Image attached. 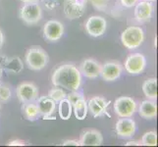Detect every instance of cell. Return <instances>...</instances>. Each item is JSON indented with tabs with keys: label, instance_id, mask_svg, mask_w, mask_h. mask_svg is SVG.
Listing matches in <instances>:
<instances>
[{
	"label": "cell",
	"instance_id": "cell-1",
	"mask_svg": "<svg viewBox=\"0 0 158 147\" xmlns=\"http://www.w3.org/2000/svg\"><path fill=\"white\" fill-rule=\"evenodd\" d=\"M51 83L54 86L69 91L78 90L81 84V74L74 64H63L53 72Z\"/></svg>",
	"mask_w": 158,
	"mask_h": 147
},
{
	"label": "cell",
	"instance_id": "cell-2",
	"mask_svg": "<svg viewBox=\"0 0 158 147\" xmlns=\"http://www.w3.org/2000/svg\"><path fill=\"white\" fill-rule=\"evenodd\" d=\"M25 60L27 66L30 70L40 71L47 66L49 57H48L46 51L41 46L34 45L27 50Z\"/></svg>",
	"mask_w": 158,
	"mask_h": 147
},
{
	"label": "cell",
	"instance_id": "cell-3",
	"mask_svg": "<svg viewBox=\"0 0 158 147\" xmlns=\"http://www.w3.org/2000/svg\"><path fill=\"white\" fill-rule=\"evenodd\" d=\"M144 40V31L138 26H131L121 34L122 44L129 50L139 48Z\"/></svg>",
	"mask_w": 158,
	"mask_h": 147
},
{
	"label": "cell",
	"instance_id": "cell-4",
	"mask_svg": "<svg viewBox=\"0 0 158 147\" xmlns=\"http://www.w3.org/2000/svg\"><path fill=\"white\" fill-rule=\"evenodd\" d=\"M20 19L29 26L36 25L42 18V9L39 2L24 3L19 12Z\"/></svg>",
	"mask_w": 158,
	"mask_h": 147
},
{
	"label": "cell",
	"instance_id": "cell-5",
	"mask_svg": "<svg viewBox=\"0 0 158 147\" xmlns=\"http://www.w3.org/2000/svg\"><path fill=\"white\" fill-rule=\"evenodd\" d=\"M114 112L120 118H130L137 112V103L130 96H121L114 102Z\"/></svg>",
	"mask_w": 158,
	"mask_h": 147
},
{
	"label": "cell",
	"instance_id": "cell-6",
	"mask_svg": "<svg viewBox=\"0 0 158 147\" xmlns=\"http://www.w3.org/2000/svg\"><path fill=\"white\" fill-rule=\"evenodd\" d=\"M88 0H64L63 11L69 20L80 19L85 12Z\"/></svg>",
	"mask_w": 158,
	"mask_h": 147
},
{
	"label": "cell",
	"instance_id": "cell-7",
	"mask_svg": "<svg viewBox=\"0 0 158 147\" xmlns=\"http://www.w3.org/2000/svg\"><path fill=\"white\" fill-rule=\"evenodd\" d=\"M146 67V59L143 54L133 53L130 54L125 61V70L130 75H139Z\"/></svg>",
	"mask_w": 158,
	"mask_h": 147
},
{
	"label": "cell",
	"instance_id": "cell-8",
	"mask_svg": "<svg viewBox=\"0 0 158 147\" xmlns=\"http://www.w3.org/2000/svg\"><path fill=\"white\" fill-rule=\"evenodd\" d=\"M43 37L50 42L58 41L64 35V26L57 20H50L43 26Z\"/></svg>",
	"mask_w": 158,
	"mask_h": 147
},
{
	"label": "cell",
	"instance_id": "cell-9",
	"mask_svg": "<svg viewBox=\"0 0 158 147\" xmlns=\"http://www.w3.org/2000/svg\"><path fill=\"white\" fill-rule=\"evenodd\" d=\"M107 28L106 20L101 16H91L85 24L86 32L92 37H98L104 35Z\"/></svg>",
	"mask_w": 158,
	"mask_h": 147
},
{
	"label": "cell",
	"instance_id": "cell-10",
	"mask_svg": "<svg viewBox=\"0 0 158 147\" xmlns=\"http://www.w3.org/2000/svg\"><path fill=\"white\" fill-rule=\"evenodd\" d=\"M16 93L22 103L35 102L39 98V88L31 83H23L17 86Z\"/></svg>",
	"mask_w": 158,
	"mask_h": 147
},
{
	"label": "cell",
	"instance_id": "cell-11",
	"mask_svg": "<svg viewBox=\"0 0 158 147\" xmlns=\"http://www.w3.org/2000/svg\"><path fill=\"white\" fill-rule=\"evenodd\" d=\"M122 65L117 61H108L101 65L100 77L105 81H115L122 74Z\"/></svg>",
	"mask_w": 158,
	"mask_h": 147
},
{
	"label": "cell",
	"instance_id": "cell-12",
	"mask_svg": "<svg viewBox=\"0 0 158 147\" xmlns=\"http://www.w3.org/2000/svg\"><path fill=\"white\" fill-rule=\"evenodd\" d=\"M110 104V101L106 100L104 97L94 96L88 101V109L94 118H99L102 116H109L107 113V108Z\"/></svg>",
	"mask_w": 158,
	"mask_h": 147
},
{
	"label": "cell",
	"instance_id": "cell-13",
	"mask_svg": "<svg viewBox=\"0 0 158 147\" xmlns=\"http://www.w3.org/2000/svg\"><path fill=\"white\" fill-rule=\"evenodd\" d=\"M134 7H135V11H134L135 18L139 23H146V22L150 21L154 10L153 2L139 0V2Z\"/></svg>",
	"mask_w": 158,
	"mask_h": 147
},
{
	"label": "cell",
	"instance_id": "cell-14",
	"mask_svg": "<svg viewBox=\"0 0 158 147\" xmlns=\"http://www.w3.org/2000/svg\"><path fill=\"white\" fill-rule=\"evenodd\" d=\"M135 129H137V125L132 117L120 118L115 126L116 133L121 138H130L134 137Z\"/></svg>",
	"mask_w": 158,
	"mask_h": 147
},
{
	"label": "cell",
	"instance_id": "cell-15",
	"mask_svg": "<svg viewBox=\"0 0 158 147\" xmlns=\"http://www.w3.org/2000/svg\"><path fill=\"white\" fill-rule=\"evenodd\" d=\"M36 105L40 109V117L44 120H54L55 119L56 102L48 96H41L36 101Z\"/></svg>",
	"mask_w": 158,
	"mask_h": 147
},
{
	"label": "cell",
	"instance_id": "cell-16",
	"mask_svg": "<svg viewBox=\"0 0 158 147\" xmlns=\"http://www.w3.org/2000/svg\"><path fill=\"white\" fill-rule=\"evenodd\" d=\"M101 65L94 59H85L80 64V72L89 79H95L100 75Z\"/></svg>",
	"mask_w": 158,
	"mask_h": 147
},
{
	"label": "cell",
	"instance_id": "cell-17",
	"mask_svg": "<svg viewBox=\"0 0 158 147\" xmlns=\"http://www.w3.org/2000/svg\"><path fill=\"white\" fill-rule=\"evenodd\" d=\"M80 146H100L103 143V137L96 129H89L81 133Z\"/></svg>",
	"mask_w": 158,
	"mask_h": 147
},
{
	"label": "cell",
	"instance_id": "cell-18",
	"mask_svg": "<svg viewBox=\"0 0 158 147\" xmlns=\"http://www.w3.org/2000/svg\"><path fill=\"white\" fill-rule=\"evenodd\" d=\"M139 114L145 120H153L157 116V105L155 100L146 99L139 104Z\"/></svg>",
	"mask_w": 158,
	"mask_h": 147
},
{
	"label": "cell",
	"instance_id": "cell-19",
	"mask_svg": "<svg viewBox=\"0 0 158 147\" xmlns=\"http://www.w3.org/2000/svg\"><path fill=\"white\" fill-rule=\"evenodd\" d=\"M2 66H3L2 69L10 74H19L24 69L23 62H22V60L17 56L5 59Z\"/></svg>",
	"mask_w": 158,
	"mask_h": 147
},
{
	"label": "cell",
	"instance_id": "cell-20",
	"mask_svg": "<svg viewBox=\"0 0 158 147\" xmlns=\"http://www.w3.org/2000/svg\"><path fill=\"white\" fill-rule=\"evenodd\" d=\"M22 112H23L25 118L31 122H35L36 120H39V118L40 117V109L37 107L36 103H35V102L23 103Z\"/></svg>",
	"mask_w": 158,
	"mask_h": 147
},
{
	"label": "cell",
	"instance_id": "cell-21",
	"mask_svg": "<svg viewBox=\"0 0 158 147\" xmlns=\"http://www.w3.org/2000/svg\"><path fill=\"white\" fill-rule=\"evenodd\" d=\"M73 113L75 117L77 118L78 120H85L88 116V112H89V109H88V101L85 100V96L80 98L76 102H74L73 104Z\"/></svg>",
	"mask_w": 158,
	"mask_h": 147
},
{
	"label": "cell",
	"instance_id": "cell-22",
	"mask_svg": "<svg viewBox=\"0 0 158 147\" xmlns=\"http://www.w3.org/2000/svg\"><path fill=\"white\" fill-rule=\"evenodd\" d=\"M143 91L144 96L150 100H156L157 98V80L151 78L146 80L143 84Z\"/></svg>",
	"mask_w": 158,
	"mask_h": 147
},
{
	"label": "cell",
	"instance_id": "cell-23",
	"mask_svg": "<svg viewBox=\"0 0 158 147\" xmlns=\"http://www.w3.org/2000/svg\"><path fill=\"white\" fill-rule=\"evenodd\" d=\"M58 114L59 117L61 118L64 121H67L71 118L73 113V106L72 103H71L67 98H64V99L60 100L58 102Z\"/></svg>",
	"mask_w": 158,
	"mask_h": 147
},
{
	"label": "cell",
	"instance_id": "cell-24",
	"mask_svg": "<svg viewBox=\"0 0 158 147\" xmlns=\"http://www.w3.org/2000/svg\"><path fill=\"white\" fill-rule=\"evenodd\" d=\"M141 145L143 146H156L157 145V133L154 130L145 133L141 137Z\"/></svg>",
	"mask_w": 158,
	"mask_h": 147
},
{
	"label": "cell",
	"instance_id": "cell-25",
	"mask_svg": "<svg viewBox=\"0 0 158 147\" xmlns=\"http://www.w3.org/2000/svg\"><path fill=\"white\" fill-rule=\"evenodd\" d=\"M48 97H50L52 100H54L56 103H58L60 100L64 99V98L67 97V93L63 90V88H57L55 86L54 88L50 89L49 92H48Z\"/></svg>",
	"mask_w": 158,
	"mask_h": 147
},
{
	"label": "cell",
	"instance_id": "cell-26",
	"mask_svg": "<svg viewBox=\"0 0 158 147\" xmlns=\"http://www.w3.org/2000/svg\"><path fill=\"white\" fill-rule=\"evenodd\" d=\"M111 0H90V2L96 10L106 11L109 8Z\"/></svg>",
	"mask_w": 158,
	"mask_h": 147
},
{
	"label": "cell",
	"instance_id": "cell-27",
	"mask_svg": "<svg viewBox=\"0 0 158 147\" xmlns=\"http://www.w3.org/2000/svg\"><path fill=\"white\" fill-rule=\"evenodd\" d=\"M11 97V90L8 86L4 84H0V100L7 101Z\"/></svg>",
	"mask_w": 158,
	"mask_h": 147
},
{
	"label": "cell",
	"instance_id": "cell-28",
	"mask_svg": "<svg viewBox=\"0 0 158 147\" xmlns=\"http://www.w3.org/2000/svg\"><path fill=\"white\" fill-rule=\"evenodd\" d=\"M81 97H84V94L81 93V92H80L79 89H78V90L71 91L69 94H67V97L66 98L73 104L74 102H76L78 99H80V98H81Z\"/></svg>",
	"mask_w": 158,
	"mask_h": 147
},
{
	"label": "cell",
	"instance_id": "cell-29",
	"mask_svg": "<svg viewBox=\"0 0 158 147\" xmlns=\"http://www.w3.org/2000/svg\"><path fill=\"white\" fill-rule=\"evenodd\" d=\"M41 1L45 8L48 10H53L57 8L61 3V0H41Z\"/></svg>",
	"mask_w": 158,
	"mask_h": 147
},
{
	"label": "cell",
	"instance_id": "cell-30",
	"mask_svg": "<svg viewBox=\"0 0 158 147\" xmlns=\"http://www.w3.org/2000/svg\"><path fill=\"white\" fill-rule=\"evenodd\" d=\"M138 2L139 0H120V3L125 8H133Z\"/></svg>",
	"mask_w": 158,
	"mask_h": 147
},
{
	"label": "cell",
	"instance_id": "cell-31",
	"mask_svg": "<svg viewBox=\"0 0 158 147\" xmlns=\"http://www.w3.org/2000/svg\"><path fill=\"white\" fill-rule=\"evenodd\" d=\"M8 146H25L26 143L24 140H21V139H14V140H11L7 143Z\"/></svg>",
	"mask_w": 158,
	"mask_h": 147
},
{
	"label": "cell",
	"instance_id": "cell-32",
	"mask_svg": "<svg viewBox=\"0 0 158 147\" xmlns=\"http://www.w3.org/2000/svg\"><path fill=\"white\" fill-rule=\"evenodd\" d=\"M63 146H80V141L79 140H75V139H69V140H65L62 143Z\"/></svg>",
	"mask_w": 158,
	"mask_h": 147
},
{
	"label": "cell",
	"instance_id": "cell-33",
	"mask_svg": "<svg viewBox=\"0 0 158 147\" xmlns=\"http://www.w3.org/2000/svg\"><path fill=\"white\" fill-rule=\"evenodd\" d=\"M126 146H140L141 145V142L140 141H135V140H131V141H128L125 144Z\"/></svg>",
	"mask_w": 158,
	"mask_h": 147
},
{
	"label": "cell",
	"instance_id": "cell-34",
	"mask_svg": "<svg viewBox=\"0 0 158 147\" xmlns=\"http://www.w3.org/2000/svg\"><path fill=\"white\" fill-rule=\"evenodd\" d=\"M3 43H4V35H3V32L2 31L0 30V48L2 47L3 45Z\"/></svg>",
	"mask_w": 158,
	"mask_h": 147
},
{
	"label": "cell",
	"instance_id": "cell-35",
	"mask_svg": "<svg viewBox=\"0 0 158 147\" xmlns=\"http://www.w3.org/2000/svg\"><path fill=\"white\" fill-rule=\"evenodd\" d=\"M24 3H30V2H39V0H21Z\"/></svg>",
	"mask_w": 158,
	"mask_h": 147
},
{
	"label": "cell",
	"instance_id": "cell-36",
	"mask_svg": "<svg viewBox=\"0 0 158 147\" xmlns=\"http://www.w3.org/2000/svg\"><path fill=\"white\" fill-rule=\"evenodd\" d=\"M2 72H3V69L1 67V65H0V79H1V77H2Z\"/></svg>",
	"mask_w": 158,
	"mask_h": 147
},
{
	"label": "cell",
	"instance_id": "cell-37",
	"mask_svg": "<svg viewBox=\"0 0 158 147\" xmlns=\"http://www.w3.org/2000/svg\"><path fill=\"white\" fill-rule=\"evenodd\" d=\"M143 1H149V2H154L156 0H143Z\"/></svg>",
	"mask_w": 158,
	"mask_h": 147
},
{
	"label": "cell",
	"instance_id": "cell-38",
	"mask_svg": "<svg viewBox=\"0 0 158 147\" xmlns=\"http://www.w3.org/2000/svg\"><path fill=\"white\" fill-rule=\"evenodd\" d=\"M0 110H1V106H0Z\"/></svg>",
	"mask_w": 158,
	"mask_h": 147
}]
</instances>
